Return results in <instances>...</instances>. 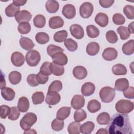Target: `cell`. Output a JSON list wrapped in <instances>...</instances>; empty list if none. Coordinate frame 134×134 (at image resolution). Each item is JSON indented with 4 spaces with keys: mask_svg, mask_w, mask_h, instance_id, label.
Returning <instances> with one entry per match:
<instances>
[{
    "mask_svg": "<svg viewBox=\"0 0 134 134\" xmlns=\"http://www.w3.org/2000/svg\"><path fill=\"white\" fill-rule=\"evenodd\" d=\"M108 133L110 134H131L132 127L127 114H114L107 124Z\"/></svg>",
    "mask_w": 134,
    "mask_h": 134,
    "instance_id": "cell-1",
    "label": "cell"
},
{
    "mask_svg": "<svg viewBox=\"0 0 134 134\" xmlns=\"http://www.w3.org/2000/svg\"><path fill=\"white\" fill-rule=\"evenodd\" d=\"M37 120V117L34 113H26L20 120V127L24 131L28 130L30 129L31 127L36 123Z\"/></svg>",
    "mask_w": 134,
    "mask_h": 134,
    "instance_id": "cell-2",
    "label": "cell"
},
{
    "mask_svg": "<svg viewBox=\"0 0 134 134\" xmlns=\"http://www.w3.org/2000/svg\"><path fill=\"white\" fill-rule=\"evenodd\" d=\"M133 103L130 100L126 99H120L118 101L115 105L116 111L119 113L128 114L133 109Z\"/></svg>",
    "mask_w": 134,
    "mask_h": 134,
    "instance_id": "cell-3",
    "label": "cell"
},
{
    "mask_svg": "<svg viewBox=\"0 0 134 134\" xmlns=\"http://www.w3.org/2000/svg\"><path fill=\"white\" fill-rule=\"evenodd\" d=\"M99 97L101 100L104 103H110L113 100L115 96V89L109 87H103L99 91Z\"/></svg>",
    "mask_w": 134,
    "mask_h": 134,
    "instance_id": "cell-4",
    "label": "cell"
},
{
    "mask_svg": "<svg viewBox=\"0 0 134 134\" xmlns=\"http://www.w3.org/2000/svg\"><path fill=\"white\" fill-rule=\"evenodd\" d=\"M25 59L28 65L30 66H36L39 63L41 56L40 53L37 50H31L26 53Z\"/></svg>",
    "mask_w": 134,
    "mask_h": 134,
    "instance_id": "cell-5",
    "label": "cell"
},
{
    "mask_svg": "<svg viewBox=\"0 0 134 134\" xmlns=\"http://www.w3.org/2000/svg\"><path fill=\"white\" fill-rule=\"evenodd\" d=\"M94 10V7L90 2L83 3L80 7V14L83 18H88L92 15Z\"/></svg>",
    "mask_w": 134,
    "mask_h": 134,
    "instance_id": "cell-6",
    "label": "cell"
},
{
    "mask_svg": "<svg viewBox=\"0 0 134 134\" xmlns=\"http://www.w3.org/2000/svg\"><path fill=\"white\" fill-rule=\"evenodd\" d=\"M61 100L60 95L55 91L48 92L45 99L46 103L49 105H55Z\"/></svg>",
    "mask_w": 134,
    "mask_h": 134,
    "instance_id": "cell-7",
    "label": "cell"
},
{
    "mask_svg": "<svg viewBox=\"0 0 134 134\" xmlns=\"http://www.w3.org/2000/svg\"><path fill=\"white\" fill-rule=\"evenodd\" d=\"M70 31L72 36L77 39H81L84 36L83 27L78 24H73L70 27Z\"/></svg>",
    "mask_w": 134,
    "mask_h": 134,
    "instance_id": "cell-8",
    "label": "cell"
},
{
    "mask_svg": "<svg viewBox=\"0 0 134 134\" xmlns=\"http://www.w3.org/2000/svg\"><path fill=\"white\" fill-rule=\"evenodd\" d=\"M32 17L31 13L26 10H22L18 12L15 16V19L19 24L28 23Z\"/></svg>",
    "mask_w": 134,
    "mask_h": 134,
    "instance_id": "cell-9",
    "label": "cell"
},
{
    "mask_svg": "<svg viewBox=\"0 0 134 134\" xmlns=\"http://www.w3.org/2000/svg\"><path fill=\"white\" fill-rule=\"evenodd\" d=\"M85 104V98L81 95H75L73 97L71 105L74 109H79L84 107Z\"/></svg>",
    "mask_w": 134,
    "mask_h": 134,
    "instance_id": "cell-10",
    "label": "cell"
},
{
    "mask_svg": "<svg viewBox=\"0 0 134 134\" xmlns=\"http://www.w3.org/2000/svg\"><path fill=\"white\" fill-rule=\"evenodd\" d=\"M62 15L67 19L73 18L76 15V10L74 5L68 4L64 5L62 10Z\"/></svg>",
    "mask_w": 134,
    "mask_h": 134,
    "instance_id": "cell-11",
    "label": "cell"
},
{
    "mask_svg": "<svg viewBox=\"0 0 134 134\" xmlns=\"http://www.w3.org/2000/svg\"><path fill=\"white\" fill-rule=\"evenodd\" d=\"M25 60L24 55L20 52H14L11 55V61L13 64L17 67L23 65L24 63Z\"/></svg>",
    "mask_w": 134,
    "mask_h": 134,
    "instance_id": "cell-12",
    "label": "cell"
},
{
    "mask_svg": "<svg viewBox=\"0 0 134 134\" xmlns=\"http://www.w3.org/2000/svg\"><path fill=\"white\" fill-rule=\"evenodd\" d=\"M52 59L53 63L61 66L66 65L68 61L67 56L63 52L56 53L52 57Z\"/></svg>",
    "mask_w": 134,
    "mask_h": 134,
    "instance_id": "cell-13",
    "label": "cell"
},
{
    "mask_svg": "<svg viewBox=\"0 0 134 134\" xmlns=\"http://www.w3.org/2000/svg\"><path fill=\"white\" fill-rule=\"evenodd\" d=\"M117 51L115 48L111 47L106 48L102 53L103 58L106 61L114 60L117 58Z\"/></svg>",
    "mask_w": 134,
    "mask_h": 134,
    "instance_id": "cell-14",
    "label": "cell"
},
{
    "mask_svg": "<svg viewBox=\"0 0 134 134\" xmlns=\"http://www.w3.org/2000/svg\"><path fill=\"white\" fill-rule=\"evenodd\" d=\"M73 75L74 77L79 80L85 79L87 75L86 69L83 66H76L73 70Z\"/></svg>",
    "mask_w": 134,
    "mask_h": 134,
    "instance_id": "cell-15",
    "label": "cell"
},
{
    "mask_svg": "<svg viewBox=\"0 0 134 134\" xmlns=\"http://www.w3.org/2000/svg\"><path fill=\"white\" fill-rule=\"evenodd\" d=\"M95 90V86L92 82L85 83L81 87V93L84 96H89L92 95Z\"/></svg>",
    "mask_w": 134,
    "mask_h": 134,
    "instance_id": "cell-16",
    "label": "cell"
},
{
    "mask_svg": "<svg viewBox=\"0 0 134 134\" xmlns=\"http://www.w3.org/2000/svg\"><path fill=\"white\" fill-rule=\"evenodd\" d=\"M64 25V20L58 16H53L50 18L49 20V26L51 29H57L62 27Z\"/></svg>",
    "mask_w": 134,
    "mask_h": 134,
    "instance_id": "cell-17",
    "label": "cell"
},
{
    "mask_svg": "<svg viewBox=\"0 0 134 134\" xmlns=\"http://www.w3.org/2000/svg\"><path fill=\"white\" fill-rule=\"evenodd\" d=\"M95 21L99 26L105 27L108 24V17L105 13H99L95 17Z\"/></svg>",
    "mask_w": 134,
    "mask_h": 134,
    "instance_id": "cell-18",
    "label": "cell"
},
{
    "mask_svg": "<svg viewBox=\"0 0 134 134\" xmlns=\"http://www.w3.org/2000/svg\"><path fill=\"white\" fill-rule=\"evenodd\" d=\"M1 95L3 98L6 100L12 101L15 98V92L12 88L5 87L1 89Z\"/></svg>",
    "mask_w": 134,
    "mask_h": 134,
    "instance_id": "cell-19",
    "label": "cell"
},
{
    "mask_svg": "<svg viewBox=\"0 0 134 134\" xmlns=\"http://www.w3.org/2000/svg\"><path fill=\"white\" fill-rule=\"evenodd\" d=\"M129 87V81L126 78H120L115 81V90L118 91H124Z\"/></svg>",
    "mask_w": 134,
    "mask_h": 134,
    "instance_id": "cell-20",
    "label": "cell"
},
{
    "mask_svg": "<svg viewBox=\"0 0 134 134\" xmlns=\"http://www.w3.org/2000/svg\"><path fill=\"white\" fill-rule=\"evenodd\" d=\"M19 44L20 47L25 50L30 51L35 47L33 41L29 38L21 37L19 40Z\"/></svg>",
    "mask_w": 134,
    "mask_h": 134,
    "instance_id": "cell-21",
    "label": "cell"
},
{
    "mask_svg": "<svg viewBox=\"0 0 134 134\" xmlns=\"http://www.w3.org/2000/svg\"><path fill=\"white\" fill-rule=\"evenodd\" d=\"M99 45L96 42H91L89 43L86 48V53L91 56L96 55L99 51Z\"/></svg>",
    "mask_w": 134,
    "mask_h": 134,
    "instance_id": "cell-22",
    "label": "cell"
},
{
    "mask_svg": "<svg viewBox=\"0 0 134 134\" xmlns=\"http://www.w3.org/2000/svg\"><path fill=\"white\" fill-rule=\"evenodd\" d=\"M17 107L20 111L25 113L28 111L29 108V102L28 99L26 97H21L19 98Z\"/></svg>",
    "mask_w": 134,
    "mask_h": 134,
    "instance_id": "cell-23",
    "label": "cell"
},
{
    "mask_svg": "<svg viewBox=\"0 0 134 134\" xmlns=\"http://www.w3.org/2000/svg\"><path fill=\"white\" fill-rule=\"evenodd\" d=\"M71 112V107L64 106L61 107L57 111V118L60 120H63L68 118Z\"/></svg>",
    "mask_w": 134,
    "mask_h": 134,
    "instance_id": "cell-24",
    "label": "cell"
},
{
    "mask_svg": "<svg viewBox=\"0 0 134 134\" xmlns=\"http://www.w3.org/2000/svg\"><path fill=\"white\" fill-rule=\"evenodd\" d=\"M46 8L49 13H55L59 8V3L57 1H47L46 3Z\"/></svg>",
    "mask_w": 134,
    "mask_h": 134,
    "instance_id": "cell-25",
    "label": "cell"
},
{
    "mask_svg": "<svg viewBox=\"0 0 134 134\" xmlns=\"http://www.w3.org/2000/svg\"><path fill=\"white\" fill-rule=\"evenodd\" d=\"M122 51L126 55H131L134 52V40L131 39L124 43L122 47Z\"/></svg>",
    "mask_w": 134,
    "mask_h": 134,
    "instance_id": "cell-26",
    "label": "cell"
},
{
    "mask_svg": "<svg viewBox=\"0 0 134 134\" xmlns=\"http://www.w3.org/2000/svg\"><path fill=\"white\" fill-rule=\"evenodd\" d=\"M112 72L116 75H124L127 73V69L126 66L122 64H117L114 65L111 69Z\"/></svg>",
    "mask_w": 134,
    "mask_h": 134,
    "instance_id": "cell-27",
    "label": "cell"
},
{
    "mask_svg": "<svg viewBox=\"0 0 134 134\" xmlns=\"http://www.w3.org/2000/svg\"><path fill=\"white\" fill-rule=\"evenodd\" d=\"M101 104L96 99H92L88 102L87 106L88 110L91 113H94L100 109Z\"/></svg>",
    "mask_w": 134,
    "mask_h": 134,
    "instance_id": "cell-28",
    "label": "cell"
},
{
    "mask_svg": "<svg viewBox=\"0 0 134 134\" xmlns=\"http://www.w3.org/2000/svg\"><path fill=\"white\" fill-rule=\"evenodd\" d=\"M20 11V7L15 5L14 3H11L5 8V14L9 17L15 16L16 14Z\"/></svg>",
    "mask_w": 134,
    "mask_h": 134,
    "instance_id": "cell-29",
    "label": "cell"
},
{
    "mask_svg": "<svg viewBox=\"0 0 134 134\" xmlns=\"http://www.w3.org/2000/svg\"><path fill=\"white\" fill-rule=\"evenodd\" d=\"M49 66L52 73L55 76H61L64 72V68L63 66L57 64L53 62L50 63Z\"/></svg>",
    "mask_w": 134,
    "mask_h": 134,
    "instance_id": "cell-30",
    "label": "cell"
},
{
    "mask_svg": "<svg viewBox=\"0 0 134 134\" xmlns=\"http://www.w3.org/2000/svg\"><path fill=\"white\" fill-rule=\"evenodd\" d=\"M95 124L91 121H87L81 125V132L83 134H90L94 130Z\"/></svg>",
    "mask_w": 134,
    "mask_h": 134,
    "instance_id": "cell-31",
    "label": "cell"
},
{
    "mask_svg": "<svg viewBox=\"0 0 134 134\" xmlns=\"http://www.w3.org/2000/svg\"><path fill=\"white\" fill-rule=\"evenodd\" d=\"M8 79L11 84L16 85L20 82L21 80V74L18 71H12L9 74Z\"/></svg>",
    "mask_w": 134,
    "mask_h": 134,
    "instance_id": "cell-32",
    "label": "cell"
},
{
    "mask_svg": "<svg viewBox=\"0 0 134 134\" xmlns=\"http://www.w3.org/2000/svg\"><path fill=\"white\" fill-rule=\"evenodd\" d=\"M33 23L36 27L38 28H43L46 25L45 17L41 14L37 15L33 19Z\"/></svg>",
    "mask_w": 134,
    "mask_h": 134,
    "instance_id": "cell-33",
    "label": "cell"
},
{
    "mask_svg": "<svg viewBox=\"0 0 134 134\" xmlns=\"http://www.w3.org/2000/svg\"><path fill=\"white\" fill-rule=\"evenodd\" d=\"M81 124L79 122H72L68 127V131L70 134H79L81 132Z\"/></svg>",
    "mask_w": 134,
    "mask_h": 134,
    "instance_id": "cell-34",
    "label": "cell"
},
{
    "mask_svg": "<svg viewBox=\"0 0 134 134\" xmlns=\"http://www.w3.org/2000/svg\"><path fill=\"white\" fill-rule=\"evenodd\" d=\"M68 34L66 30H60L56 32L53 35V39L57 42H63L66 40Z\"/></svg>",
    "mask_w": 134,
    "mask_h": 134,
    "instance_id": "cell-35",
    "label": "cell"
},
{
    "mask_svg": "<svg viewBox=\"0 0 134 134\" xmlns=\"http://www.w3.org/2000/svg\"><path fill=\"white\" fill-rule=\"evenodd\" d=\"M86 32L87 36L91 38L97 37L99 35V30L94 25H90L86 27Z\"/></svg>",
    "mask_w": 134,
    "mask_h": 134,
    "instance_id": "cell-36",
    "label": "cell"
},
{
    "mask_svg": "<svg viewBox=\"0 0 134 134\" xmlns=\"http://www.w3.org/2000/svg\"><path fill=\"white\" fill-rule=\"evenodd\" d=\"M35 39L38 43L43 44L47 43L49 41V36L46 32H39L36 35Z\"/></svg>",
    "mask_w": 134,
    "mask_h": 134,
    "instance_id": "cell-37",
    "label": "cell"
},
{
    "mask_svg": "<svg viewBox=\"0 0 134 134\" xmlns=\"http://www.w3.org/2000/svg\"><path fill=\"white\" fill-rule=\"evenodd\" d=\"M110 115L107 112H102L97 117V122L99 125H107L110 120Z\"/></svg>",
    "mask_w": 134,
    "mask_h": 134,
    "instance_id": "cell-38",
    "label": "cell"
},
{
    "mask_svg": "<svg viewBox=\"0 0 134 134\" xmlns=\"http://www.w3.org/2000/svg\"><path fill=\"white\" fill-rule=\"evenodd\" d=\"M64 46L71 52H74L77 49V43L73 39L69 38L64 41Z\"/></svg>",
    "mask_w": 134,
    "mask_h": 134,
    "instance_id": "cell-39",
    "label": "cell"
},
{
    "mask_svg": "<svg viewBox=\"0 0 134 134\" xmlns=\"http://www.w3.org/2000/svg\"><path fill=\"white\" fill-rule=\"evenodd\" d=\"M31 98L34 104L38 105L41 104L43 102L44 95L42 92H36L32 94Z\"/></svg>",
    "mask_w": 134,
    "mask_h": 134,
    "instance_id": "cell-40",
    "label": "cell"
},
{
    "mask_svg": "<svg viewBox=\"0 0 134 134\" xmlns=\"http://www.w3.org/2000/svg\"><path fill=\"white\" fill-rule=\"evenodd\" d=\"M117 33L119 35L121 40L127 39L130 36V33L129 32L128 28L125 26H119L117 28Z\"/></svg>",
    "mask_w": 134,
    "mask_h": 134,
    "instance_id": "cell-41",
    "label": "cell"
},
{
    "mask_svg": "<svg viewBox=\"0 0 134 134\" xmlns=\"http://www.w3.org/2000/svg\"><path fill=\"white\" fill-rule=\"evenodd\" d=\"M73 117L75 121L80 122L86 118L87 114L85 110L79 109L74 112Z\"/></svg>",
    "mask_w": 134,
    "mask_h": 134,
    "instance_id": "cell-42",
    "label": "cell"
},
{
    "mask_svg": "<svg viewBox=\"0 0 134 134\" xmlns=\"http://www.w3.org/2000/svg\"><path fill=\"white\" fill-rule=\"evenodd\" d=\"M64 121L58 118L53 120L51 123L52 129L56 131H61L64 127Z\"/></svg>",
    "mask_w": 134,
    "mask_h": 134,
    "instance_id": "cell-43",
    "label": "cell"
},
{
    "mask_svg": "<svg viewBox=\"0 0 134 134\" xmlns=\"http://www.w3.org/2000/svg\"><path fill=\"white\" fill-rule=\"evenodd\" d=\"M18 30L22 35L27 34L31 30V26L28 23H22L19 24Z\"/></svg>",
    "mask_w": 134,
    "mask_h": 134,
    "instance_id": "cell-44",
    "label": "cell"
},
{
    "mask_svg": "<svg viewBox=\"0 0 134 134\" xmlns=\"http://www.w3.org/2000/svg\"><path fill=\"white\" fill-rule=\"evenodd\" d=\"M47 51L48 55L52 57L56 53L59 52H63L64 50L59 46H57L54 44H50L48 46Z\"/></svg>",
    "mask_w": 134,
    "mask_h": 134,
    "instance_id": "cell-45",
    "label": "cell"
},
{
    "mask_svg": "<svg viewBox=\"0 0 134 134\" xmlns=\"http://www.w3.org/2000/svg\"><path fill=\"white\" fill-rule=\"evenodd\" d=\"M62 88V83L59 80H55L53 81L49 86L48 91L59 92Z\"/></svg>",
    "mask_w": 134,
    "mask_h": 134,
    "instance_id": "cell-46",
    "label": "cell"
},
{
    "mask_svg": "<svg viewBox=\"0 0 134 134\" xmlns=\"http://www.w3.org/2000/svg\"><path fill=\"white\" fill-rule=\"evenodd\" d=\"M123 12L127 18L130 19L134 18V7L133 6L130 5H126L124 8Z\"/></svg>",
    "mask_w": 134,
    "mask_h": 134,
    "instance_id": "cell-47",
    "label": "cell"
},
{
    "mask_svg": "<svg viewBox=\"0 0 134 134\" xmlns=\"http://www.w3.org/2000/svg\"><path fill=\"white\" fill-rule=\"evenodd\" d=\"M20 115V111L18 107L13 106L10 108V111L8 115V118L11 120H17Z\"/></svg>",
    "mask_w": 134,
    "mask_h": 134,
    "instance_id": "cell-48",
    "label": "cell"
},
{
    "mask_svg": "<svg viewBox=\"0 0 134 134\" xmlns=\"http://www.w3.org/2000/svg\"><path fill=\"white\" fill-rule=\"evenodd\" d=\"M106 38L110 43H115L118 41V37L114 30H109L106 34Z\"/></svg>",
    "mask_w": 134,
    "mask_h": 134,
    "instance_id": "cell-49",
    "label": "cell"
},
{
    "mask_svg": "<svg viewBox=\"0 0 134 134\" xmlns=\"http://www.w3.org/2000/svg\"><path fill=\"white\" fill-rule=\"evenodd\" d=\"M112 19L113 23L117 25H123L125 22V17L122 14L120 13H117L114 14L113 16Z\"/></svg>",
    "mask_w": 134,
    "mask_h": 134,
    "instance_id": "cell-50",
    "label": "cell"
},
{
    "mask_svg": "<svg viewBox=\"0 0 134 134\" xmlns=\"http://www.w3.org/2000/svg\"><path fill=\"white\" fill-rule=\"evenodd\" d=\"M50 63L49 62H44L41 65L40 68V72L44 75L49 76L52 74V72L50 69Z\"/></svg>",
    "mask_w": 134,
    "mask_h": 134,
    "instance_id": "cell-51",
    "label": "cell"
},
{
    "mask_svg": "<svg viewBox=\"0 0 134 134\" xmlns=\"http://www.w3.org/2000/svg\"><path fill=\"white\" fill-rule=\"evenodd\" d=\"M27 82L30 86L32 87L37 86L39 84L37 81L36 74H29L27 77Z\"/></svg>",
    "mask_w": 134,
    "mask_h": 134,
    "instance_id": "cell-52",
    "label": "cell"
},
{
    "mask_svg": "<svg viewBox=\"0 0 134 134\" xmlns=\"http://www.w3.org/2000/svg\"><path fill=\"white\" fill-rule=\"evenodd\" d=\"M36 79L39 84H44L48 82L49 76L44 75L39 72L36 74Z\"/></svg>",
    "mask_w": 134,
    "mask_h": 134,
    "instance_id": "cell-53",
    "label": "cell"
},
{
    "mask_svg": "<svg viewBox=\"0 0 134 134\" xmlns=\"http://www.w3.org/2000/svg\"><path fill=\"white\" fill-rule=\"evenodd\" d=\"M1 108V118L2 119H5L7 116L9 115L10 108L7 105H1L0 107Z\"/></svg>",
    "mask_w": 134,
    "mask_h": 134,
    "instance_id": "cell-54",
    "label": "cell"
},
{
    "mask_svg": "<svg viewBox=\"0 0 134 134\" xmlns=\"http://www.w3.org/2000/svg\"><path fill=\"white\" fill-rule=\"evenodd\" d=\"M123 94L126 98L133 99L134 98V88L132 86L128 87L126 90L123 91Z\"/></svg>",
    "mask_w": 134,
    "mask_h": 134,
    "instance_id": "cell-55",
    "label": "cell"
},
{
    "mask_svg": "<svg viewBox=\"0 0 134 134\" xmlns=\"http://www.w3.org/2000/svg\"><path fill=\"white\" fill-rule=\"evenodd\" d=\"M114 2V0H99V3L102 7L107 8L111 6Z\"/></svg>",
    "mask_w": 134,
    "mask_h": 134,
    "instance_id": "cell-56",
    "label": "cell"
},
{
    "mask_svg": "<svg viewBox=\"0 0 134 134\" xmlns=\"http://www.w3.org/2000/svg\"><path fill=\"white\" fill-rule=\"evenodd\" d=\"M27 2V1H22V0H15L13 1V3H14L17 6H20L24 5Z\"/></svg>",
    "mask_w": 134,
    "mask_h": 134,
    "instance_id": "cell-57",
    "label": "cell"
},
{
    "mask_svg": "<svg viewBox=\"0 0 134 134\" xmlns=\"http://www.w3.org/2000/svg\"><path fill=\"white\" fill-rule=\"evenodd\" d=\"M1 89H2L3 88L5 87L6 85V82H5V76H4L2 72H1Z\"/></svg>",
    "mask_w": 134,
    "mask_h": 134,
    "instance_id": "cell-58",
    "label": "cell"
},
{
    "mask_svg": "<svg viewBox=\"0 0 134 134\" xmlns=\"http://www.w3.org/2000/svg\"><path fill=\"white\" fill-rule=\"evenodd\" d=\"M128 29L130 34H133V22L129 24Z\"/></svg>",
    "mask_w": 134,
    "mask_h": 134,
    "instance_id": "cell-59",
    "label": "cell"
},
{
    "mask_svg": "<svg viewBox=\"0 0 134 134\" xmlns=\"http://www.w3.org/2000/svg\"><path fill=\"white\" fill-rule=\"evenodd\" d=\"M96 133H108V131L106 129L100 128L98 130V131L96 132Z\"/></svg>",
    "mask_w": 134,
    "mask_h": 134,
    "instance_id": "cell-60",
    "label": "cell"
},
{
    "mask_svg": "<svg viewBox=\"0 0 134 134\" xmlns=\"http://www.w3.org/2000/svg\"><path fill=\"white\" fill-rule=\"evenodd\" d=\"M37 133V132L33 129H30L28 130H26V131H25L24 133Z\"/></svg>",
    "mask_w": 134,
    "mask_h": 134,
    "instance_id": "cell-61",
    "label": "cell"
}]
</instances>
